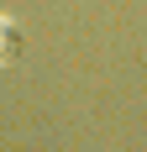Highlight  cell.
Returning <instances> with one entry per match:
<instances>
[{"label": "cell", "instance_id": "1", "mask_svg": "<svg viewBox=\"0 0 147 152\" xmlns=\"http://www.w3.org/2000/svg\"><path fill=\"white\" fill-rule=\"evenodd\" d=\"M21 58V37H16V26H5V21H0V68H5V63H16Z\"/></svg>", "mask_w": 147, "mask_h": 152}]
</instances>
